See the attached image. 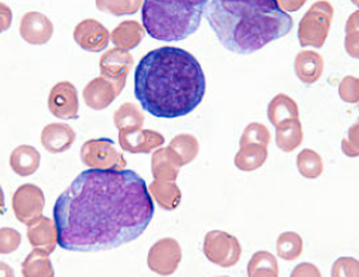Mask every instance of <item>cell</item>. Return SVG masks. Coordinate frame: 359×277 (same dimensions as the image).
Masks as SVG:
<instances>
[{"label": "cell", "instance_id": "4dcf8cb0", "mask_svg": "<svg viewBox=\"0 0 359 277\" xmlns=\"http://www.w3.org/2000/svg\"><path fill=\"white\" fill-rule=\"evenodd\" d=\"M169 147L180 157L182 163L187 165L198 154V141L191 135H180L172 138Z\"/></svg>", "mask_w": 359, "mask_h": 277}, {"label": "cell", "instance_id": "8992f818", "mask_svg": "<svg viewBox=\"0 0 359 277\" xmlns=\"http://www.w3.org/2000/svg\"><path fill=\"white\" fill-rule=\"evenodd\" d=\"M81 160L90 169L100 170H122L127 165V160L109 138H97L85 142L81 149Z\"/></svg>", "mask_w": 359, "mask_h": 277}, {"label": "cell", "instance_id": "3957f363", "mask_svg": "<svg viewBox=\"0 0 359 277\" xmlns=\"http://www.w3.org/2000/svg\"><path fill=\"white\" fill-rule=\"evenodd\" d=\"M206 18L219 43L239 55L253 54L293 29V18L276 0H212Z\"/></svg>", "mask_w": 359, "mask_h": 277}, {"label": "cell", "instance_id": "8d00e7d4", "mask_svg": "<svg viewBox=\"0 0 359 277\" xmlns=\"http://www.w3.org/2000/svg\"><path fill=\"white\" fill-rule=\"evenodd\" d=\"M343 152L346 156H358V124L349 129L348 135L343 140Z\"/></svg>", "mask_w": 359, "mask_h": 277}, {"label": "cell", "instance_id": "6da1fadb", "mask_svg": "<svg viewBox=\"0 0 359 277\" xmlns=\"http://www.w3.org/2000/svg\"><path fill=\"white\" fill-rule=\"evenodd\" d=\"M155 213L136 171H82L54 205L57 244L71 252H100L136 241Z\"/></svg>", "mask_w": 359, "mask_h": 277}, {"label": "cell", "instance_id": "74e56055", "mask_svg": "<svg viewBox=\"0 0 359 277\" xmlns=\"http://www.w3.org/2000/svg\"><path fill=\"white\" fill-rule=\"evenodd\" d=\"M13 21V12L7 4L0 1V34L6 32Z\"/></svg>", "mask_w": 359, "mask_h": 277}, {"label": "cell", "instance_id": "f35d334b", "mask_svg": "<svg viewBox=\"0 0 359 277\" xmlns=\"http://www.w3.org/2000/svg\"><path fill=\"white\" fill-rule=\"evenodd\" d=\"M307 0H276L278 6L284 11V12H297L298 9L306 4Z\"/></svg>", "mask_w": 359, "mask_h": 277}, {"label": "cell", "instance_id": "f546056e", "mask_svg": "<svg viewBox=\"0 0 359 277\" xmlns=\"http://www.w3.org/2000/svg\"><path fill=\"white\" fill-rule=\"evenodd\" d=\"M96 7L109 15H135L142 7V0H96Z\"/></svg>", "mask_w": 359, "mask_h": 277}, {"label": "cell", "instance_id": "b9f144b4", "mask_svg": "<svg viewBox=\"0 0 359 277\" xmlns=\"http://www.w3.org/2000/svg\"><path fill=\"white\" fill-rule=\"evenodd\" d=\"M6 212V198H4V192L3 188L0 187V215Z\"/></svg>", "mask_w": 359, "mask_h": 277}, {"label": "cell", "instance_id": "83f0119b", "mask_svg": "<svg viewBox=\"0 0 359 277\" xmlns=\"http://www.w3.org/2000/svg\"><path fill=\"white\" fill-rule=\"evenodd\" d=\"M248 275L256 276H278L279 269L275 257L269 252H259L252 257L248 264Z\"/></svg>", "mask_w": 359, "mask_h": 277}, {"label": "cell", "instance_id": "5bb4252c", "mask_svg": "<svg viewBox=\"0 0 359 277\" xmlns=\"http://www.w3.org/2000/svg\"><path fill=\"white\" fill-rule=\"evenodd\" d=\"M54 34V25L49 17L40 12H27L20 22V35L29 45H45Z\"/></svg>", "mask_w": 359, "mask_h": 277}, {"label": "cell", "instance_id": "d6a6232c", "mask_svg": "<svg viewBox=\"0 0 359 277\" xmlns=\"http://www.w3.org/2000/svg\"><path fill=\"white\" fill-rule=\"evenodd\" d=\"M358 12H354L346 22L345 50L352 58H358Z\"/></svg>", "mask_w": 359, "mask_h": 277}, {"label": "cell", "instance_id": "603a6c76", "mask_svg": "<svg viewBox=\"0 0 359 277\" xmlns=\"http://www.w3.org/2000/svg\"><path fill=\"white\" fill-rule=\"evenodd\" d=\"M267 158V146L259 143L241 144L234 163L239 170L253 171L261 168Z\"/></svg>", "mask_w": 359, "mask_h": 277}, {"label": "cell", "instance_id": "e575fe53", "mask_svg": "<svg viewBox=\"0 0 359 277\" xmlns=\"http://www.w3.org/2000/svg\"><path fill=\"white\" fill-rule=\"evenodd\" d=\"M22 236L15 229H0V255H11L20 248Z\"/></svg>", "mask_w": 359, "mask_h": 277}, {"label": "cell", "instance_id": "4fadbf2b", "mask_svg": "<svg viewBox=\"0 0 359 277\" xmlns=\"http://www.w3.org/2000/svg\"><path fill=\"white\" fill-rule=\"evenodd\" d=\"M165 138L151 129L126 128L119 130V144L130 154H149L164 144Z\"/></svg>", "mask_w": 359, "mask_h": 277}, {"label": "cell", "instance_id": "4316f807", "mask_svg": "<svg viewBox=\"0 0 359 277\" xmlns=\"http://www.w3.org/2000/svg\"><path fill=\"white\" fill-rule=\"evenodd\" d=\"M144 121V112L132 102L123 104L114 113V124L118 130L126 128H142Z\"/></svg>", "mask_w": 359, "mask_h": 277}, {"label": "cell", "instance_id": "7bdbcfd3", "mask_svg": "<svg viewBox=\"0 0 359 277\" xmlns=\"http://www.w3.org/2000/svg\"><path fill=\"white\" fill-rule=\"evenodd\" d=\"M352 3L354 4V6H358L359 0H352Z\"/></svg>", "mask_w": 359, "mask_h": 277}, {"label": "cell", "instance_id": "52a82bcc", "mask_svg": "<svg viewBox=\"0 0 359 277\" xmlns=\"http://www.w3.org/2000/svg\"><path fill=\"white\" fill-rule=\"evenodd\" d=\"M203 253L208 261L220 267L234 266L241 258V245L237 238L223 231H210L203 243Z\"/></svg>", "mask_w": 359, "mask_h": 277}, {"label": "cell", "instance_id": "484cf974", "mask_svg": "<svg viewBox=\"0 0 359 277\" xmlns=\"http://www.w3.org/2000/svg\"><path fill=\"white\" fill-rule=\"evenodd\" d=\"M150 192L158 205L165 210L177 208L180 202V188L169 180H155L150 185Z\"/></svg>", "mask_w": 359, "mask_h": 277}, {"label": "cell", "instance_id": "cb8c5ba5", "mask_svg": "<svg viewBox=\"0 0 359 277\" xmlns=\"http://www.w3.org/2000/svg\"><path fill=\"white\" fill-rule=\"evenodd\" d=\"M276 146L284 152H292L302 144V124L299 119H290L276 127Z\"/></svg>", "mask_w": 359, "mask_h": 277}, {"label": "cell", "instance_id": "9c48e42d", "mask_svg": "<svg viewBox=\"0 0 359 277\" xmlns=\"http://www.w3.org/2000/svg\"><path fill=\"white\" fill-rule=\"evenodd\" d=\"M126 82L127 81L124 79L115 81L104 76L96 77L83 88V101L93 110H104L110 107V104H113V101L121 95L126 87Z\"/></svg>", "mask_w": 359, "mask_h": 277}, {"label": "cell", "instance_id": "2e32d148", "mask_svg": "<svg viewBox=\"0 0 359 277\" xmlns=\"http://www.w3.org/2000/svg\"><path fill=\"white\" fill-rule=\"evenodd\" d=\"M132 67H133V57L130 55L128 50L113 48L108 50L107 53H104L100 58L101 76L109 79L127 81Z\"/></svg>", "mask_w": 359, "mask_h": 277}, {"label": "cell", "instance_id": "8fae6325", "mask_svg": "<svg viewBox=\"0 0 359 277\" xmlns=\"http://www.w3.org/2000/svg\"><path fill=\"white\" fill-rule=\"evenodd\" d=\"M73 39L81 49L91 53H100L108 48L110 32L100 22L87 18L76 26Z\"/></svg>", "mask_w": 359, "mask_h": 277}, {"label": "cell", "instance_id": "30bf717a", "mask_svg": "<svg viewBox=\"0 0 359 277\" xmlns=\"http://www.w3.org/2000/svg\"><path fill=\"white\" fill-rule=\"evenodd\" d=\"M48 109L57 119H77L79 112L77 88L68 81L57 82L49 93Z\"/></svg>", "mask_w": 359, "mask_h": 277}, {"label": "cell", "instance_id": "ba28073f", "mask_svg": "<svg viewBox=\"0 0 359 277\" xmlns=\"http://www.w3.org/2000/svg\"><path fill=\"white\" fill-rule=\"evenodd\" d=\"M45 196L37 185L26 183L22 184L12 198V208L15 219L21 224L29 225L43 215Z\"/></svg>", "mask_w": 359, "mask_h": 277}, {"label": "cell", "instance_id": "d590c367", "mask_svg": "<svg viewBox=\"0 0 359 277\" xmlns=\"http://www.w3.org/2000/svg\"><path fill=\"white\" fill-rule=\"evenodd\" d=\"M358 79L355 77H345L339 86V95L341 100L349 104H357L359 99Z\"/></svg>", "mask_w": 359, "mask_h": 277}, {"label": "cell", "instance_id": "e0dca14e", "mask_svg": "<svg viewBox=\"0 0 359 277\" xmlns=\"http://www.w3.org/2000/svg\"><path fill=\"white\" fill-rule=\"evenodd\" d=\"M27 227V239L34 248L41 249L49 255L55 250L57 245V230L54 220L41 215Z\"/></svg>", "mask_w": 359, "mask_h": 277}, {"label": "cell", "instance_id": "60d3db41", "mask_svg": "<svg viewBox=\"0 0 359 277\" xmlns=\"http://www.w3.org/2000/svg\"><path fill=\"white\" fill-rule=\"evenodd\" d=\"M15 270L6 262H0V277H15Z\"/></svg>", "mask_w": 359, "mask_h": 277}, {"label": "cell", "instance_id": "5b68a950", "mask_svg": "<svg viewBox=\"0 0 359 277\" xmlns=\"http://www.w3.org/2000/svg\"><path fill=\"white\" fill-rule=\"evenodd\" d=\"M334 8L327 0H320L303 15L298 27V40L303 48H323L329 36Z\"/></svg>", "mask_w": 359, "mask_h": 277}, {"label": "cell", "instance_id": "836d02e7", "mask_svg": "<svg viewBox=\"0 0 359 277\" xmlns=\"http://www.w3.org/2000/svg\"><path fill=\"white\" fill-rule=\"evenodd\" d=\"M271 140V135L269 129L266 128L264 124L261 123H251L247 128L245 129L243 135L241 137V144L245 143H259L264 146H269Z\"/></svg>", "mask_w": 359, "mask_h": 277}, {"label": "cell", "instance_id": "d4e9b609", "mask_svg": "<svg viewBox=\"0 0 359 277\" xmlns=\"http://www.w3.org/2000/svg\"><path fill=\"white\" fill-rule=\"evenodd\" d=\"M22 275L25 277H53L55 275L49 253L35 248L22 263Z\"/></svg>", "mask_w": 359, "mask_h": 277}, {"label": "cell", "instance_id": "ffe728a7", "mask_svg": "<svg viewBox=\"0 0 359 277\" xmlns=\"http://www.w3.org/2000/svg\"><path fill=\"white\" fill-rule=\"evenodd\" d=\"M152 174L156 180H175L180 166V157L170 147L160 149L152 155Z\"/></svg>", "mask_w": 359, "mask_h": 277}, {"label": "cell", "instance_id": "f1b7e54d", "mask_svg": "<svg viewBox=\"0 0 359 277\" xmlns=\"http://www.w3.org/2000/svg\"><path fill=\"white\" fill-rule=\"evenodd\" d=\"M297 166L304 178L316 179L323 174V158L313 149H303L297 157Z\"/></svg>", "mask_w": 359, "mask_h": 277}, {"label": "cell", "instance_id": "ab89813d", "mask_svg": "<svg viewBox=\"0 0 359 277\" xmlns=\"http://www.w3.org/2000/svg\"><path fill=\"white\" fill-rule=\"evenodd\" d=\"M306 276V275H313V276H321V273L317 271L316 267L313 264L309 263H302L299 264L292 273V276Z\"/></svg>", "mask_w": 359, "mask_h": 277}, {"label": "cell", "instance_id": "277c9868", "mask_svg": "<svg viewBox=\"0 0 359 277\" xmlns=\"http://www.w3.org/2000/svg\"><path fill=\"white\" fill-rule=\"evenodd\" d=\"M208 0H142L144 29L152 39L182 41L201 25Z\"/></svg>", "mask_w": 359, "mask_h": 277}, {"label": "cell", "instance_id": "d6986e66", "mask_svg": "<svg viewBox=\"0 0 359 277\" xmlns=\"http://www.w3.org/2000/svg\"><path fill=\"white\" fill-rule=\"evenodd\" d=\"M40 163H41L40 152L29 144H21L15 147L9 156V165L12 170L22 178L34 175L39 170Z\"/></svg>", "mask_w": 359, "mask_h": 277}, {"label": "cell", "instance_id": "1f68e13d", "mask_svg": "<svg viewBox=\"0 0 359 277\" xmlns=\"http://www.w3.org/2000/svg\"><path fill=\"white\" fill-rule=\"evenodd\" d=\"M278 255L283 259L293 261L301 256L303 250V242L301 236L292 231L283 233L276 242Z\"/></svg>", "mask_w": 359, "mask_h": 277}, {"label": "cell", "instance_id": "7c38bea8", "mask_svg": "<svg viewBox=\"0 0 359 277\" xmlns=\"http://www.w3.org/2000/svg\"><path fill=\"white\" fill-rule=\"evenodd\" d=\"M180 244L172 239L158 241L149 252L147 263L150 270L160 275H170L180 262Z\"/></svg>", "mask_w": 359, "mask_h": 277}, {"label": "cell", "instance_id": "44dd1931", "mask_svg": "<svg viewBox=\"0 0 359 277\" xmlns=\"http://www.w3.org/2000/svg\"><path fill=\"white\" fill-rule=\"evenodd\" d=\"M144 26L137 21H123L110 34V40L116 48L123 50L135 49L142 41L144 36Z\"/></svg>", "mask_w": 359, "mask_h": 277}, {"label": "cell", "instance_id": "ac0fdd59", "mask_svg": "<svg viewBox=\"0 0 359 277\" xmlns=\"http://www.w3.org/2000/svg\"><path fill=\"white\" fill-rule=\"evenodd\" d=\"M294 71L304 85H313L323 76V57L316 51L303 50L295 57Z\"/></svg>", "mask_w": 359, "mask_h": 277}, {"label": "cell", "instance_id": "7402d4cb", "mask_svg": "<svg viewBox=\"0 0 359 277\" xmlns=\"http://www.w3.org/2000/svg\"><path fill=\"white\" fill-rule=\"evenodd\" d=\"M267 116L276 128L290 119H299V109L294 100L285 93H279L270 101L267 107Z\"/></svg>", "mask_w": 359, "mask_h": 277}, {"label": "cell", "instance_id": "9a60e30c", "mask_svg": "<svg viewBox=\"0 0 359 277\" xmlns=\"http://www.w3.org/2000/svg\"><path fill=\"white\" fill-rule=\"evenodd\" d=\"M40 141L48 152L57 155L72 147L76 141V132L67 123H50L41 130Z\"/></svg>", "mask_w": 359, "mask_h": 277}, {"label": "cell", "instance_id": "7a4b0ae2", "mask_svg": "<svg viewBox=\"0 0 359 277\" xmlns=\"http://www.w3.org/2000/svg\"><path fill=\"white\" fill-rule=\"evenodd\" d=\"M206 93V77L187 50L163 46L149 51L135 71V95L144 112L174 119L191 114Z\"/></svg>", "mask_w": 359, "mask_h": 277}]
</instances>
